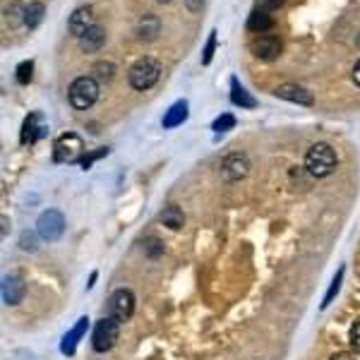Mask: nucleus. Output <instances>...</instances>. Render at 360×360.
<instances>
[{"mask_svg":"<svg viewBox=\"0 0 360 360\" xmlns=\"http://www.w3.org/2000/svg\"><path fill=\"white\" fill-rule=\"evenodd\" d=\"M339 166V159H336V151L324 142H317L307 149L305 154V171L310 173L312 178H327L336 171Z\"/></svg>","mask_w":360,"mask_h":360,"instance_id":"f257e3e1","label":"nucleus"},{"mask_svg":"<svg viewBox=\"0 0 360 360\" xmlns=\"http://www.w3.org/2000/svg\"><path fill=\"white\" fill-rule=\"evenodd\" d=\"M159 77H161V63L154 58H149V55L139 58L137 63L130 67V72H127L130 87L137 89V92H147V89H151L156 82H159Z\"/></svg>","mask_w":360,"mask_h":360,"instance_id":"f03ea898","label":"nucleus"},{"mask_svg":"<svg viewBox=\"0 0 360 360\" xmlns=\"http://www.w3.org/2000/svg\"><path fill=\"white\" fill-rule=\"evenodd\" d=\"M67 99H70L75 111H87L97 104L99 99V82L94 77H77L67 89Z\"/></svg>","mask_w":360,"mask_h":360,"instance_id":"7ed1b4c3","label":"nucleus"},{"mask_svg":"<svg viewBox=\"0 0 360 360\" xmlns=\"http://www.w3.org/2000/svg\"><path fill=\"white\" fill-rule=\"evenodd\" d=\"M82 151H84V142L80 134L65 132L53 144V161H58V164H75V161L82 159Z\"/></svg>","mask_w":360,"mask_h":360,"instance_id":"20e7f679","label":"nucleus"},{"mask_svg":"<svg viewBox=\"0 0 360 360\" xmlns=\"http://www.w3.org/2000/svg\"><path fill=\"white\" fill-rule=\"evenodd\" d=\"M118 334H120V322L113 317H104L97 322L94 327V334H92V346L97 353H106L116 346L118 341Z\"/></svg>","mask_w":360,"mask_h":360,"instance_id":"39448f33","label":"nucleus"},{"mask_svg":"<svg viewBox=\"0 0 360 360\" xmlns=\"http://www.w3.org/2000/svg\"><path fill=\"white\" fill-rule=\"evenodd\" d=\"M36 233H39V238L48 240V243L58 240L60 235L65 233V219H63V214H60L58 209L43 212L41 216H39V221H36Z\"/></svg>","mask_w":360,"mask_h":360,"instance_id":"423d86ee","label":"nucleus"},{"mask_svg":"<svg viewBox=\"0 0 360 360\" xmlns=\"http://www.w3.org/2000/svg\"><path fill=\"white\" fill-rule=\"evenodd\" d=\"M247 173H250V159L243 151H230L221 161V178L226 183H238V180L247 178Z\"/></svg>","mask_w":360,"mask_h":360,"instance_id":"0eeeda50","label":"nucleus"},{"mask_svg":"<svg viewBox=\"0 0 360 360\" xmlns=\"http://www.w3.org/2000/svg\"><path fill=\"white\" fill-rule=\"evenodd\" d=\"M109 310L111 317L118 319V322H127L134 312V293L127 289H118L109 300Z\"/></svg>","mask_w":360,"mask_h":360,"instance_id":"6e6552de","label":"nucleus"},{"mask_svg":"<svg viewBox=\"0 0 360 360\" xmlns=\"http://www.w3.org/2000/svg\"><path fill=\"white\" fill-rule=\"evenodd\" d=\"M281 48H284V43H281L279 36H272V34H264V36H257L252 39L250 43V50L257 55L260 60H277L281 55Z\"/></svg>","mask_w":360,"mask_h":360,"instance_id":"1a4fd4ad","label":"nucleus"},{"mask_svg":"<svg viewBox=\"0 0 360 360\" xmlns=\"http://www.w3.org/2000/svg\"><path fill=\"white\" fill-rule=\"evenodd\" d=\"M46 130H48V125H46V120H43V116H41V113L27 116L25 125H22L20 142H22V144H34V142H39V139H41L43 134H46Z\"/></svg>","mask_w":360,"mask_h":360,"instance_id":"9d476101","label":"nucleus"},{"mask_svg":"<svg viewBox=\"0 0 360 360\" xmlns=\"http://www.w3.org/2000/svg\"><path fill=\"white\" fill-rule=\"evenodd\" d=\"M92 8L89 5H84V8H77L75 13L70 15V22H67V29H70L72 36H84L89 29L94 27V22H92Z\"/></svg>","mask_w":360,"mask_h":360,"instance_id":"9b49d317","label":"nucleus"},{"mask_svg":"<svg viewBox=\"0 0 360 360\" xmlns=\"http://www.w3.org/2000/svg\"><path fill=\"white\" fill-rule=\"evenodd\" d=\"M277 94L279 99H286L291 101V104H298V106H312V94L307 92L305 87H300V84H281L277 87Z\"/></svg>","mask_w":360,"mask_h":360,"instance_id":"f8f14e48","label":"nucleus"},{"mask_svg":"<svg viewBox=\"0 0 360 360\" xmlns=\"http://www.w3.org/2000/svg\"><path fill=\"white\" fill-rule=\"evenodd\" d=\"M27 293V286L20 277H5L3 279V300L5 305H20L22 298Z\"/></svg>","mask_w":360,"mask_h":360,"instance_id":"ddd939ff","label":"nucleus"},{"mask_svg":"<svg viewBox=\"0 0 360 360\" xmlns=\"http://www.w3.org/2000/svg\"><path fill=\"white\" fill-rule=\"evenodd\" d=\"M77 43H80V50H84V53H97L106 43V32L99 25H94L84 36L77 39Z\"/></svg>","mask_w":360,"mask_h":360,"instance_id":"4468645a","label":"nucleus"},{"mask_svg":"<svg viewBox=\"0 0 360 360\" xmlns=\"http://www.w3.org/2000/svg\"><path fill=\"white\" fill-rule=\"evenodd\" d=\"M188 101H176V104L171 106V109L166 111L164 116V127L166 130H171V127H178L183 125L185 120H188Z\"/></svg>","mask_w":360,"mask_h":360,"instance_id":"2eb2a0df","label":"nucleus"},{"mask_svg":"<svg viewBox=\"0 0 360 360\" xmlns=\"http://www.w3.org/2000/svg\"><path fill=\"white\" fill-rule=\"evenodd\" d=\"M87 329H89V319H87V317H82L80 322L75 324V327H72L70 331H67V334H65V339H63V346H60V348H63V353H65V356H72V353H75L77 341L82 339V336H84V331H87Z\"/></svg>","mask_w":360,"mask_h":360,"instance_id":"dca6fc26","label":"nucleus"},{"mask_svg":"<svg viewBox=\"0 0 360 360\" xmlns=\"http://www.w3.org/2000/svg\"><path fill=\"white\" fill-rule=\"evenodd\" d=\"M161 32V22L159 17L154 15H144L142 20L137 22V36L142 39V41H154L156 36H159Z\"/></svg>","mask_w":360,"mask_h":360,"instance_id":"f3484780","label":"nucleus"},{"mask_svg":"<svg viewBox=\"0 0 360 360\" xmlns=\"http://www.w3.org/2000/svg\"><path fill=\"white\" fill-rule=\"evenodd\" d=\"M272 27H274V20L267 10H255V13L250 15V20H247V29L255 34H267Z\"/></svg>","mask_w":360,"mask_h":360,"instance_id":"a211bd4d","label":"nucleus"},{"mask_svg":"<svg viewBox=\"0 0 360 360\" xmlns=\"http://www.w3.org/2000/svg\"><path fill=\"white\" fill-rule=\"evenodd\" d=\"M230 101L240 109H255L257 101L245 92V87H240L238 80H230Z\"/></svg>","mask_w":360,"mask_h":360,"instance_id":"6ab92c4d","label":"nucleus"},{"mask_svg":"<svg viewBox=\"0 0 360 360\" xmlns=\"http://www.w3.org/2000/svg\"><path fill=\"white\" fill-rule=\"evenodd\" d=\"M161 223H164V226H168L171 230H178L180 226H183L185 223V216H183V212L178 209L176 205H171V207H166L164 212H161Z\"/></svg>","mask_w":360,"mask_h":360,"instance_id":"aec40b11","label":"nucleus"},{"mask_svg":"<svg viewBox=\"0 0 360 360\" xmlns=\"http://www.w3.org/2000/svg\"><path fill=\"white\" fill-rule=\"evenodd\" d=\"M43 20V3H29V8L25 10V27L27 29H36Z\"/></svg>","mask_w":360,"mask_h":360,"instance_id":"412c9836","label":"nucleus"},{"mask_svg":"<svg viewBox=\"0 0 360 360\" xmlns=\"http://www.w3.org/2000/svg\"><path fill=\"white\" fill-rule=\"evenodd\" d=\"M116 77V65L109 63V60H101V63L94 65V80L97 82H111Z\"/></svg>","mask_w":360,"mask_h":360,"instance_id":"4be33fe9","label":"nucleus"},{"mask_svg":"<svg viewBox=\"0 0 360 360\" xmlns=\"http://www.w3.org/2000/svg\"><path fill=\"white\" fill-rule=\"evenodd\" d=\"M341 281H344V267H341L339 272H336L334 281H331V286H329L327 296H324V303H322V307H329V305H331V300H334V296L339 293V289H341Z\"/></svg>","mask_w":360,"mask_h":360,"instance_id":"5701e85b","label":"nucleus"},{"mask_svg":"<svg viewBox=\"0 0 360 360\" xmlns=\"http://www.w3.org/2000/svg\"><path fill=\"white\" fill-rule=\"evenodd\" d=\"M32 72H34V63L32 60H25V63L17 65V82L20 84H29L32 82Z\"/></svg>","mask_w":360,"mask_h":360,"instance_id":"b1692460","label":"nucleus"},{"mask_svg":"<svg viewBox=\"0 0 360 360\" xmlns=\"http://www.w3.org/2000/svg\"><path fill=\"white\" fill-rule=\"evenodd\" d=\"M235 125V118L230 116V113H223V116H219L216 120H214V130L216 132H226V130H230V127Z\"/></svg>","mask_w":360,"mask_h":360,"instance_id":"393cba45","label":"nucleus"},{"mask_svg":"<svg viewBox=\"0 0 360 360\" xmlns=\"http://www.w3.org/2000/svg\"><path fill=\"white\" fill-rule=\"evenodd\" d=\"M214 48H216V32L209 34L207 39V46H205V55H202V65H209L214 58Z\"/></svg>","mask_w":360,"mask_h":360,"instance_id":"a878e982","label":"nucleus"},{"mask_svg":"<svg viewBox=\"0 0 360 360\" xmlns=\"http://www.w3.org/2000/svg\"><path fill=\"white\" fill-rule=\"evenodd\" d=\"M20 247L25 252H36V235L34 233H29V230H25V233H22V238H20Z\"/></svg>","mask_w":360,"mask_h":360,"instance_id":"bb28decb","label":"nucleus"},{"mask_svg":"<svg viewBox=\"0 0 360 360\" xmlns=\"http://www.w3.org/2000/svg\"><path fill=\"white\" fill-rule=\"evenodd\" d=\"M348 339H351L353 351L360 353V319H358V322H353V327H351V334H348Z\"/></svg>","mask_w":360,"mask_h":360,"instance_id":"cd10ccee","label":"nucleus"},{"mask_svg":"<svg viewBox=\"0 0 360 360\" xmlns=\"http://www.w3.org/2000/svg\"><path fill=\"white\" fill-rule=\"evenodd\" d=\"M161 252H164V245H161L156 238H149V240H147V255H149V257H159Z\"/></svg>","mask_w":360,"mask_h":360,"instance_id":"c85d7f7f","label":"nucleus"},{"mask_svg":"<svg viewBox=\"0 0 360 360\" xmlns=\"http://www.w3.org/2000/svg\"><path fill=\"white\" fill-rule=\"evenodd\" d=\"M106 154H109V149H99V151H94V154L84 156V159H82V168H84V171H87V168L94 164V161L101 159V156H106Z\"/></svg>","mask_w":360,"mask_h":360,"instance_id":"c756f323","label":"nucleus"},{"mask_svg":"<svg viewBox=\"0 0 360 360\" xmlns=\"http://www.w3.org/2000/svg\"><path fill=\"white\" fill-rule=\"evenodd\" d=\"M281 5H284V0H262V10H267V13L281 8Z\"/></svg>","mask_w":360,"mask_h":360,"instance_id":"7c9ffc66","label":"nucleus"},{"mask_svg":"<svg viewBox=\"0 0 360 360\" xmlns=\"http://www.w3.org/2000/svg\"><path fill=\"white\" fill-rule=\"evenodd\" d=\"M185 5H188L190 13H200L202 10V0H185Z\"/></svg>","mask_w":360,"mask_h":360,"instance_id":"2f4dec72","label":"nucleus"},{"mask_svg":"<svg viewBox=\"0 0 360 360\" xmlns=\"http://www.w3.org/2000/svg\"><path fill=\"white\" fill-rule=\"evenodd\" d=\"M353 82H356L358 87H360V60L356 63V67H353Z\"/></svg>","mask_w":360,"mask_h":360,"instance_id":"473e14b6","label":"nucleus"},{"mask_svg":"<svg viewBox=\"0 0 360 360\" xmlns=\"http://www.w3.org/2000/svg\"><path fill=\"white\" fill-rule=\"evenodd\" d=\"M331 360H356V358H353L351 353H336V356L331 358Z\"/></svg>","mask_w":360,"mask_h":360,"instance_id":"72a5a7b5","label":"nucleus"},{"mask_svg":"<svg viewBox=\"0 0 360 360\" xmlns=\"http://www.w3.org/2000/svg\"><path fill=\"white\" fill-rule=\"evenodd\" d=\"M156 3H171V0H156Z\"/></svg>","mask_w":360,"mask_h":360,"instance_id":"f704fd0d","label":"nucleus"}]
</instances>
